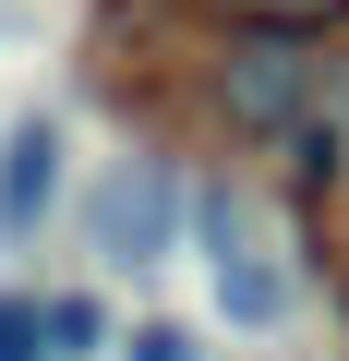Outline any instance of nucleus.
Listing matches in <instances>:
<instances>
[{
	"instance_id": "obj_3",
	"label": "nucleus",
	"mask_w": 349,
	"mask_h": 361,
	"mask_svg": "<svg viewBox=\"0 0 349 361\" xmlns=\"http://www.w3.org/2000/svg\"><path fill=\"white\" fill-rule=\"evenodd\" d=\"M301 97H313L301 37H241V49H229V121H241V133H289Z\"/></svg>"
},
{
	"instance_id": "obj_7",
	"label": "nucleus",
	"mask_w": 349,
	"mask_h": 361,
	"mask_svg": "<svg viewBox=\"0 0 349 361\" xmlns=\"http://www.w3.org/2000/svg\"><path fill=\"white\" fill-rule=\"evenodd\" d=\"M0 361H49V301H0Z\"/></svg>"
},
{
	"instance_id": "obj_4",
	"label": "nucleus",
	"mask_w": 349,
	"mask_h": 361,
	"mask_svg": "<svg viewBox=\"0 0 349 361\" xmlns=\"http://www.w3.org/2000/svg\"><path fill=\"white\" fill-rule=\"evenodd\" d=\"M49 193H61V121L37 109V121L0 133V241H25V229L49 217Z\"/></svg>"
},
{
	"instance_id": "obj_6",
	"label": "nucleus",
	"mask_w": 349,
	"mask_h": 361,
	"mask_svg": "<svg viewBox=\"0 0 349 361\" xmlns=\"http://www.w3.org/2000/svg\"><path fill=\"white\" fill-rule=\"evenodd\" d=\"M85 349H109V313L97 301H49V361H85Z\"/></svg>"
},
{
	"instance_id": "obj_1",
	"label": "nucleus",
	"mask_w": 349,
	"mask_h": 361,
	"mask_svg": "<svg viewBox=\"0 0 349 361\" xmlns=\"http://www.w3.org/2000/svg\"><path fill=\"white\" fill-rule=\"evenodd\" d=\"M193 229H205V265H217V313L229 325H277L289 313V253H265V229L229 193H193Z\"/></svg>"
},
{
	"instance_id": "obj_5",
	"label": "nucleus",
	"mask_w": 349,
	"mask_h": 361,
	"mask_svg": "<svg viewBox=\"0 0 349 361\" xmlns=\"http://www.w3.org/2000/svg\"><path fill=\"white\" fill-rule=\"evenodd\" d=\"M229 13H241L253 37H301V25H337L349 0H229Z\"/></svg>"
},
{
	"instance_id": "obj_2",
	"label": "nucleus",
	"mask_w": 349,
	"mask_h": 361,
	"mask_svg": "<svg viewBox=\"0 0 349 361\" xmlns=\"http://www.w3.org/2000/svg\"><path fill=\"white\" fill-rule=\"evenodd\" d=\"M169 217H181V193H169V169H145V157H121V169L85 180V241L109 265H157L169 253Z\"/></svg>"
},
{
	"instance_id": "obj_8",
	"label": "nucleus",
	"mask_w": 349,
	"mask_h": 361,
	"mask_svg": "<svg viewBox=\"0 0 349 361\" xmlns=\"http://www.w3.org/2000/svg\"><path fill=\"white\" fill-rule=\"evenodd\" d=\"M133 361H205L193 325H133Z\"/></svg>"
}]
</instances>
